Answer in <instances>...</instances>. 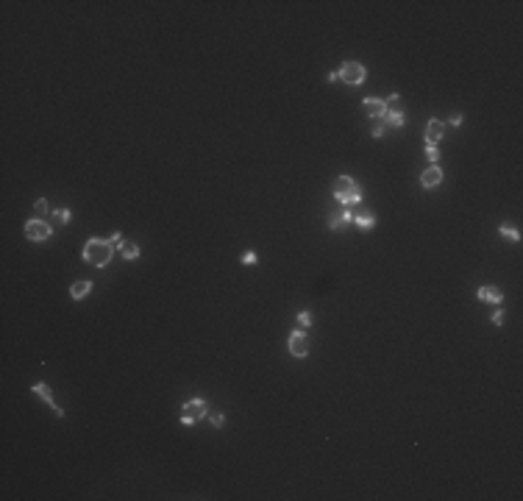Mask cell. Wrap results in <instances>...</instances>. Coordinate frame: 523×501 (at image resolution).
Segmentation results:
<instances>
[{
  "label": "cell",
  "instance_id": "1",
  "mask_svg": "<svg viewBox=\"0 0 523 501\" xmlns=\"http://www.w3.org/2000/svg\"><path fill=\"white\" fill-rule=\"evenodd\" d=\"M112 248L114 245L109 240H98V237H92V240L84 245L81 256H84V262H89V265H95V267H106L109 262H112Z\"/></svg>",
  "mask_w": 523,
  "mask_h": 501
},
{
  "label": "cell",
  "instance_id": "2",
  "mask_svg": "<svg viewBox=\"0 0 523 501\" xmlns=\"http://www.w3.org/2000/svg\"><path fill=\"white\" fill-rule=\"evenodd\" d=\"M334 198L340 203H359L362 201V190L356 187V181L351 175H340L337 184H334Z\"/></svg>",
  "mask_w": 523,
  "mask_h": 501
},
{
  "label": "cell",
  "instance_id": "3",
  "mask_svg": "<svg viewBox=\"0 0 523 501\" xmlns=\"http://www.w3.org/2000/svg\"><path fill=\"white\" fill-rule=\"evenodd\" d=\"M206 401L203 398H192V401H186L184 404V409H181V421L189 426V423H195V421H201V418H206Z\"/></svg>",
  "mask_w": 523,
  "mask_h": 501
},
{
  "label": "cell",
  "instance_id": "4",
  "mask_svg": "<svg viewBox=\"0 0 523 501\" xmlns=\"http://www.w3.org/2000/svg\"><path fill=\"white\" fill-rule=\"evenodd\" d=\"M340 78H343L345 84H362V81H365V67H362L359 62H345L343 67H340Z\"/></svg>",
  "mask_w": 523,
  "mask_h": 501
},
{
  "label": "cell",
  "instance_id": "5",
  "mask_svg": "<svg viewBox=\"0 0 523 501\" xmlns=\"http://www.w3.org/2000/svg\"><path fill=\"white\" fill-rule=\"evenodd\" d=\"M25 237H28V240H34V242H39V240H47V237H51V225L45 223V220H28V223H25Z\"/></svg>",
  "mask_w": 523,
  "mask_h": 501
},
{
  "label": "cell",
  "instance_id": "6",
  "mask_svg": "<svg viewBox=\"0 0 523 501\" xmlns=\"http://www.w3.org/2000/svg\"><path fill=\"white\" fill-rule=\"evenodd\" d=\"M290 354L293 356H306L309 354V340L304 332H293L290 334Z\"/></svg>",
  "mask_w": 523,
  "mask_h": 501
},
{
  "label": "cell",
  "instance_id": "7",
  "mask_svg": "<svg viewBox=\"0 0 523 501\" xmlns=\"http://www.w3.org/2000/svg\"><path fill=\"white\" fill-rule=\"evenodd\" d=\"M420 184L426 187V190L443 184V170H440V164H432L429 170H423V173H420Z\"/></svg>",
  "mask_w": 523,
  "mask_h": 501
},
{
  "label": "cell",
  "instance_id": "8",
  "mask_svg": "<svg viewBox=\"0 0 523 501\" xmlns=\"http://www.w3.org/2000/svg\"><path fill=\"white\" fill-rule=\"evenodd\" d=\"M365 109H367V114H370V117H376V120H382L384 114H387V103H384V101H376V98H365Z\"/></svg>",
  "mask_w": 523,
  "mask_h": 501
},
{
  "label": "cell",
  "instance_id": "9",
  "mask_svg": "<svg viewBox=\"0 0 523 501\" xmlns=\"http://www.w3.org/2000/svg\"><path fill=\"white\" fill-rule=\"evenodd\" d=\"M34 393L39 395V398H45V401H47V406H53V412H56L59 418L64 415V412H62V406H56V401H53V395H51V390H47V384H42V382H39V384H34Z\"/></svg>",
  "mask_w": 523,
  "mask_h": 501
},
{
  "label": "cell",
  "instance_id": "10",
  "mask_svg": "<svg viewBox=\"0 0 523 501\" xmlns=\"http://www.w3.org/2000/svg\"><path fill=\"white\" fill-rule=\"evenodd\" d=\"M440 140H443V123H440V120H432V123L426 125V142L429 145H437Z\"/></svg>",
  "mask_w": 523,
  "mask_h": 501
},
{
  "label": "cell",
  "instance_id": "11",
  "mask_svg": "<svg viewBox=\"0 0 523 501\" xmlns=\"http://www.w3.org/2000/svg\"><path fill=\"white\" fill-rule=\"evenodd\" d=\"M476 295L482 301H490V304H501V301H504V293H501L498 287H479Z\"/></svg>",
  "mask_w": 523,
  "mask_h": 501
},
{
  "label": "cell",
  "instance_id": "12",
  "mask_svg": "<svg viewBox=\"0 0 523 501\" xmlns=\"http://www.w3.org/2000/svg\"><path fill=\"white\" fill-rule=\"evenodd\" d=\"M351 220H348V214L343 212V209H337V212H331V217H328V229L331 231H343L345 225H348Z\"/></svg>",
  "mask_w": 523,
  "mask_h": 501
},
{
  "label": "cell",
  "instance_id": "13",
  "mask_svg": "<svg viewBox=\"0 0 523 501\" xmlns=\"http://www.w3.org/2000/svg\"><path fill=\"white\" fill-rule=\"evenodd\" d=\"M354 223H356V229L367 231V229H373V223H376V217H373L370 212H365V209H359V214H356V217H354Z\"/></svg>",
  "mask_w": 523,
  "mask_h": 501
},
{
  "label": "cell",
  "instance_id": "14",
  "mask_svg": "<svg viewBox=\"0 0 523 501\" xmlns=\"http://www.w3.org/2000/svg\"><path fill=\"white\" fill-rule=\"evenodd\" d=\"M382 123H384V128H387V125H390V128H401V125H404V114H401V112H390V109H387V114L382 117Z\"/></svg>",
  "mask_w": 523,
  "mask_h": 501
},
{
  "label": "cell",
  "instance_id": "15",
  "mask_svg": "<svg viewBox=\"0 0 523 501\" xmlns=\"http://www.w3.org/2000/svg\"><path fill=\"white\" fill-rule=\"evenodd\" d=\"M92 290V284L89 282H75L73 287H70V295H73L75 301H81V298H86V293Z\"/></svg>",
  "mask_w": 523,
  "mask_h": 501
},
{
  "label": "cell",
  "instance_id": "16",
  "mask_svg": "<svg viewBox=\"0 0 523 501\" xmlns=\"http://www.w3.org/2000/svg\"><path fill=\"white\" fill-rule=\"evenodd\" d=\"M120 254H123V259H136L139 256V248H136V242H125L120 245Z\"/></svg>",
  "mask_w": 523,
  "mask_h": 501
},
{
  "label": "cell",
  "instance_id": "17",
  "mask_svg": "<svg viewBox=\"0 0 523 501\" xmlns=\"http://www.w3.org/2000/svg\"><path fill=\"white\" fill-rule=\"evenodd\" d=\"M498 231H501V234H504V237H509V240H520V231H517L515 225H509V223H504V225H501Z\"/></svg>",
  "mask_w": 523,
  "mask_h": 501
},
{
  "label": "cell",
  "instance_id": "18",
  "mask_svg": "<svg viewBox=\"0 0 523 501\" xmlns=\"http://www.w3.org/2000/svg\"><path fill=\"white\" fill-rule=\"evenodd\" d=\"M53 217H56V223H67V220H70V209H59Z\"/></svg>",
  "mask_w": 523,
  "mask_h": 501
},
{
  "label": "cell",
  "instance_id": "19",
  "mask_svg": "<svg viewBox=\"0 0 523 501\" xmlns=\"http://www.w3.org/2000/svg\"><path fill=\"white\" fill-rule=\"evenodd\" d=\"M370 134H373V136H376V140H378V136H382V134H384V123H382V120H376V123H373V128H370Z\"/></svg>",
  "mask_w": 523,
  "mask_h": 501
},
{
  "label": "cell",
  "instance_id": "20",
  "mask_svg": "<svg viewBox=\"0 0 523 501\" xmlns=\"http://www.w3.org/2000/svg\"><path fill=\"white\" fill-rule=\"evenodd\" d=\"M34 209H36L39 214H45V212H47V201H45V198H39V201L34 203Z\"/></svg>",
  "mask_w": 523,
  "mask_h": 501
},
{
  "label": "cell",
  "instance_id": "21",
  "mask_svg": "<svg viewBox=\"0 0 523 501\" xmlns=\"http://www.w3.org/2000/svg\"><path fill=\"white\" fill-rule=\"evenodd\" d=\"M298 323H301V326H309V323H312V315H309V312H301V315H298Z\"/></svg>",
  "mask_w": 523,
  "mask_h": 501
},
{
  "label": "cell",
  "instance_id": "22",
  "mask_svg": "<svg viewBox=\"0 0 523 501\" xmlns=\"http://www.w3.org/2000/svg\"><path fill=\"white\" fill-rule=\"evenodd\" d=\"M426 153H429V159H432V162H437V145H429Z\"/></svg>",
  "mask_w": 523,
  "mask_h": 501
},
{
  "label": "cell",
  "instance_id": "23",
  "mask_svg": "<svg viewBox=\"0 0 523 501\" xmlns=\"http://www.w3.org/2000/svg\"><path fill=\"white\" fill-rule=\"evenodd\" d=\"M493 323H495V326H501V323H504V312H495V315H493Z\"/></svg>",
  "mask_w": 523,
  "mask_h": 501
},
{
  "label": "cell",
  "instance_id": "24",
  "mask_svg": "<svg viewBox=\"0 0 523 501\" xmlns=\"http://www.w3.org/2000/svg\"><path fill=\"white\" fill-rule=\"evenodd\" d=\"M109 242H112L114 248H120V245H123V237H120V234H114V237H112V240H109Z\"/></svg>",
  "mask_w": 523,
  "mask_h": 501
},
{
  "label": "cell",
  "instance_id": "25",
  "mask_svg": "<svg viewBox=\"0 0 523 501\" xmlns=\"http://www.w3.org/2000/svg\"><path fill=\"white\" fill-rule=\"evenodd\" d=\"M242 262H245V265H253V262H256V254H245V256H242Z\"/></svg>",
  "mask_w": 523,
  "mask_h": 501
},
{
  "label": "cell",
  "instance_id": "26",
  "mask_svg": "<svg viewBox=\"0 0 523 501\" xmlns=\"http://www.w3.org/2000/svg\"><path fill=\"white\" fill-rule=\"evenodd\" d=\"M451 125H462V114H454V117H451Z\"/></svg>",
  "mask_w": 523,
  "mask_h": 501
}]
</instances>
